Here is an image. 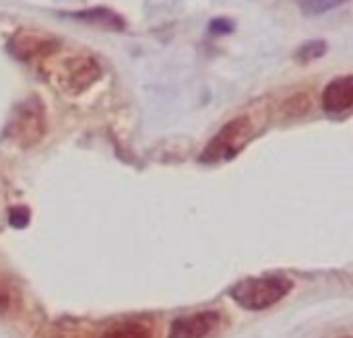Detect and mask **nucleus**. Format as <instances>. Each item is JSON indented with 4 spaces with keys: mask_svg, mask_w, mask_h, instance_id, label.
<instances>
[{
    "mask_svg": "<svg viewBox=\"0 0 353 338\" xmlns=\"http://www.w3.org/2000/svg\"><path fill=\"white\" fill-rule=\"evenodd\" d=\"M8 50L19 60H31V58L46 60L50 54H54L58 50V43L52 37L43 35V33L31 31V29H19L10 37Z\"/></svg>",
    "mask_w": 353,
    "mask_h": 338,
    "instance_id": "obj_4",
    "label": "nucleus"
},
{
    "mask_svg": "<svg viewBox=\"0 0 353 338\" xmlns=\"http://www.w3.org/2000/svg\"><path fill=\"white\" fill-rule=\"evenodd\" d=\"M219 320H221V316L217 312H199V314H190V316H180L172 322L168 338L209 337L217 328Z\"/></svg>",
    "mask_w": 353,
    "mask_h": 338,
    "instance_id": "obj_6",
    "label": "nucleus"
},
{
    "mask_svg": "<svg viewBox=\"0 0 353 338\" xmlns=\"http://www.w3.org/2000/svg\"><path fill=\"white\" fill-rule=\"evenodd\" d=\"M101 338H151V330L141 322H120L110 326Z\"/></svg>",
    "mask_w": 353,
    "mask_h": 338,
    "instance_id": "obj_8",
    "label": "nucleus"
},
{
    "mask_svg": "<svg viewBox=\"0 0 353 338\" xmlns=\"http://www.w3.org/2000/svg\"><path fill=\"white\" fill-rule=\"evenodd\" d=\"M250 136H252V122H250V118L242 116V118L232 120L211 140V145L203 153V161L232 159L234 155H238L246 147V142L250 140Z\"/></svg>",
    "mask_w": 353,
    "mask_h": 338,
    "instance_id": "obj_3",
    "label": "nucleus"
},
{
    "mask_svg": "<svg viewBox=\"0 0 353 338\" xmlns=\"http://www.w3.org/2000/svg\"><path fill=\"white\" fill-rule=\"evenodd\" d=\"M343 338H352V337H343Z\"/></svg>",
    "mask_w": 353,
    "mask_h": 338,
    "instance_id": "obj_14",
    "label": "nucleus"
},
{
    "mask_svg": "<svg viewBox=\"0 0 353 338\" xmlns=\"http://www.w3.org/2000/svg\"><path fill=\"white\" fill-rule=\"evenodd\" d=\"M347 0H298V4L304 10V14H310V17L323 14V12H327V10H331L335 6H341Z\"/></svg>",
    "mask_w": 353,
    "mask_h": 338,
    "instance_id": "obj_10",
    "label": "nucleus"
},
{
    "mask_svg": "<svg viewBox=\"0 0 353 338\" xmlns=\"http://www.w3.org/2000/svg\"><path fill=\"white\" fill-rule=\"evenodd\" d=\"M27 219H29V213L23 211V209H12L10 211V223L14 227H25L27 225Z\"/></svg>",
    "mask_w": 353,
    "mask_h": 338,
    "instance_id": "obj_12",
    "label": "nucleus"
},
{
    "mask_svg": "<svg viewBox=\"0 0 353 338\" xmlns=\"http://www.w3.org/2000/svg\"><path fill=\"white\" fill-rule=\"evenodd\" d=\"M8 304H10V295H8V289L4 285H0V314L8 310Z\"/></svg>",
    "mask_w": 353,
    "mask_h": 338,
    "instance_id": "obj_13",
    "label": "nucleus"
},
{
    "mask_svg": "<svg viewBox=\"0 0 353 338\" xmlns=\"http://www.w3.org/2000/svg\"><path fill=\"white\" fill-rule=\"evenodd\" d=\"M79 19H87V21H99L103 27H112L116 31H120L124 27V21L112 12V10H103V8H95V10H85V12H79L77 14Z\"/></svg>",
    "mask_w": 353,
    "mask_h": 338,
    "instance_id": "obj_9",
    "label": "nucleus"
},
{
    "mask_svg": "<svg viewBox=\"0 0 353 338\" xmlns=\"http://www.w3.org/2000/svg\"><path fill=\"white\" fill-rule=\"evenodd\" d=\"M46 74L64 93L77 95L87 91L99 78L101 68L91 56L77 54V56H64L58 62L50 64L46 68Z\"/></svg>",
    "mask_w": 353,
    "mask_h": 338,
    "instance_id": "obj_1",
    "label": "nucleus"
},
{
    "mask_svg": "<svg viewBox=\"0 0 353 338\" xmlns=\"http://www.w3.org/2000/svg\"><path fill=\"white\" fill-rule=\"evenodd\" d=\"M353 105V78L352 74L333 78L323 91V107L329 114L350 112Z\"/></svg>",
    "mask_w": 353,
    "mask_h": 338,
    "instance_id": "obj_7",
    "label": "nucleus"
},
{
    "mask_svg": "<svg viewBox=\"0 0 353 338\" xmlns=\"http://www.w3.org/2000/svg\"><path fill=\"white\" fill-rule=\"evenodd\" d=\"M292 291V283L283 277H259L244 279L236 287H232L230 297L244 310H267L281 302Z\"/></svg>",
    "mask_w": 353,
    "mask_h": 338,
    "instance_id": "obj_2",
    "label": "nucleus"
},
{
    "mask_svg": "<svg viewBox=\"0 0 353 338\" xmlns=\"http://www.w3.org/2000/svg\"><path fill=\"white\" fill-rule=\"evenodd\" d=\"M10 134L21 142V145H31L35 142L41 134H43V109H41V101L31 99L27 103H23V107L17 112L12 126H10Z\"/></svg>",
    "mask_w": 353,
    "mask_h": 338,
    "instance_id": "obj_5",
    "label": "nucleus"
},
{
    "mask_svg": "<svg viewBox=\"0 0 353 338\" xmlns=\"http://www.w3.org/2000/svg\"><path fill=\"white\" fill-rule=\"evenodd\" d=\"M54 338H93L91 330L85 328L83 324H77V322H62L56 330V337Z\"/></svg>",
    "mask_w": 353,
    "mask_h": 338,
    "instance_id": "obj_11",
    "label": "nucleus"
}]
</instances>
